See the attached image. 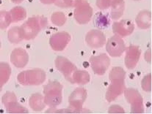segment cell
I'll return each instance as SVG.
<instances>
[{"label": "cell", "instance_id": "36", "mask_svg": "<svg viewBox=\"0 0 152 114\" xmlns=\"http://www.w3.org/2000/svg\"><path fill=\"white\" fill-rule=\"evenodd\" d=\"M1 40H0V50H1Z\"/></svg>", "mask_w": 152, "mask_h": 114}, {"label": "cell", "instance_id": "3", "mask_svg": "<svg viewBox=\"0 0 152 114\" xmlns=\"http://www.w3.org/2000/svg\"><path fill=\"white\" fill-rule=\"evenodd\" d=\"M46 79V72L40 68L24 70L20 72L17 76L18 84L24 86L41 85Z\"/></svg>", "mask_w": 152, "mask_h": 114}, {"label": "cell", "instance_id": "11", "mask_svg": "<svg viewBox=\"0 0 152 114\" xmlns=\"http://www.w3.org/2000/svg\"><path fill=\"white\" fill-rule=\"evenodd\" d=\"M88 97V92L83 87L74 89L69 97V108L74 110H80Z\"/></svg>", "mask_w": 152, "mask_h": 114}, {"label": "cell", "instance_id": "30", "mask_svg": "<svg viewBox=\"0 0 152 114\" xmlns=\"http://www.w3.org/2000/svg\"><path fill=\"white\" fill-rule=\"evenodd\" d=\"M141 87L145 92H151V74L145 75L141 81Z\"/></svg>", "mask_w": 152, "mask_h": 114}, {"label": "cell", "instance_id": "31", "mask_svg": "<svg viewBox=\"0 0 152 114\" xmlns=\"http://www.w3.org/2000/svg\"><path fill=\"white\" fill-rule=\"evenodd\" d=\"M74 0H55L54 4L61 8H69L74 5Z\"/></svg>", "mask_w": 152, "mask_h": 114}, {"label": "cell", "instance_id": "22", "mask_svg": "<svg viewBox=\"0 0 152 114\" xmlns=\"http://www.w3.org/2000/svg\"><path fill=\"white\" fill-rule=\"evenodd\" d=\"M11 75V67L7 63L0 62V87L8 82Z\"/></svg>", "mask_w": 152, "mask_h": 114}, {"label": "cell", "instance_id": "35", "mask_svg": "<svg viewBox=\"0 0 152 114\" xmlns=\"http://www.w3.org/2000/svg\"><path fill=\"white\" fill-rule=\"evenodd\" d=\"M10 1H11L13 3H14V4H20V3L23 2L24 0H10Z\"/></svg>", "mask_w": 152, "mask_h": 114}, {"label": "cell", "instance_id": "1", "mask_svg": "<svg viewBox=\"0 0 152 114\" xmlns=\"http://www.w3.org/2000/svg\"><path fill=\"white\" fill-rule=\"evenodd\" d=\"M49 21L45 16H32L20 27L21 35L25 40H30L36 38L40 32L48 27Z\"/></svg>", "mask_w": 152, "mask_h": 114}, {"label": "cell", "instance_id": "26", "mask_svg": "<svg viewBox=\"0 0 152 114\" xmlns=\"http://www.w3.org/2000/svg\"><path fill=\"white\" fill-rule=\"evenodd\" d=\"M109 78L110 81H114V80H125V70L121 67H113L109 73Z\"/></svg>", "mask_w": 152, "mask_h": 114}, {"label": "cell", "instance_id": "38", "mask_svg": "<svg viewBox=\"0 0 152 114\" xmlns=\"http://www.w3.org/2000/svg\"><path fill=\"white\" fill-rule=\"evenodd\" d=\"M133 1H140V0H133Z\"/></svg>", "mask_w": 152, "mask_h": 114}, {"label": "cell", "instance_id": "34", "mask_svg": "<svg viewBox=\"0 0 152 114\" xmlns=\"http://www.w3.org/2000/svg\"><path fill=\"white\" fill-rule=\"evenodd\" d=\"M40 1L43 4H52L55 3V0H40Z\"/></svg>", "mask_w": 152, "mask_h": 114}, {"label": "cell", "instance_id": "16", "mask_svg": "<svg viewBox=\"0 0 152 114\" xmlns=\"http://www.w3.org/2000/svg\"><path fill=\"white\" fill-rule=\"evenodd\" d=\"M106 10H109V17L113 20L121 18L125 10L124 0H107Z\"/></svg>", "mask_w": 152, "mask_h": 114}, {"label": "cell", "instance_id": "29", "mask_svg": "<svg viewBox=\"0 0 152 114\" xmlns=\"http://www.w3.org/2000/svg\"><path fill=\"white\" fill-rule=\"evenodd\" d=\"M15 101H18V99H17V97L15 93L12 92H7L5 94H4L1 97V102H2L4 107Z\"/></svg>", "mask_w": 152, "mask_h": 114}, {"label": "cell", "instance_id": "2", "mask_svg": "<svg viewBox=\"0 0 152 114\" xmlns=\"http://www.w3.org/2000/svg\"><path fill=\"white\" fill-rule=\"evenodd\" d=\"M63 86L58 81H49L43 86V98L46 105L55 108L61 104Z\"/></svg>", "mask_w": 152, "mask_h": 114}, {"label": "cell", "instance_id": "37", "mask_svg": "<svg viewBox=\"0 0 152 114\" xmlns=\"http://www.w3.org/2000/svg\"><path fill=\"white\" fill-rule=\"evenodd\" d=\"M1 90H2V87H0V92H1Z\"/></svg>", "mask_w": 152, "mask_h": 114}, {"label": "cell", "instance_id": "25", "mask_svg": "<svg viewBox=\"0 0 152 114\" xmlns=\"http://www.w3.org/2000/svg\"><path fill=\"white\" fill-rule=\"evenodd\" d=\"M67 21V18L63 12H55L51 15V21L56 27H63Z\"/></svg>", "mask_w": 152, "mask_h": 114}, {"label": "cell", "instance_id": "18", "mask_svg": "<svg viewBox=\"0 0 152 114\" xmlns=\"http://www.w3.org/2000/svg\"><path fill=\"white\" fill-rule=\"evenodd\" d=\"M29 105L32 110L35 112H40L43 110L46 107L44 102L43 95L40 93H34L29 97Z\"/></svg>", "mask_w": 152, "mask_h": 114}, {"label": "cell", "instance_id": "8", "mask_svg": "<svg viewBox=\"0 0 152 114\" xmlns=\"http://www.w3.org/2000/svg\"><path fill=\"white\" fill-rule=\"evenodd\" d=\"M55 64L57 70L63 74L66 81L71 84L73 74L75 70H77L75 64L71 62L66 57L63 56H57L55 61Z\"/></svg>", "mask_w": 152, "mask_h": 114}, {"label": "cell", "instance_id": "14", "mask_svg": "<svg viewBox=\"0 0 152 114\" xmlns=\"http://www.w3.org/2000/svg\"><path fill=\"white\" fill-rule=\"evenodd\" d=\"M126 56L124 59L125 65L129 70H133L136 67L141 56V51L137 45L126 47Z\"/></svg>", "mask_w": 152, "mask_h": 114}, {"label": "cell", "instance_id": "7", "mask_svg": "<svg viewBox=\"0 0 152 114\" xmlns=\"http://www.w3.org/2000/svg\"><path fill=\"white\" fill-rule=\"evenodd\" d=\"M106 51L112 57H120L125 52L126 44L123 38L115 35L107 40Z\"/></svg>", "mask_w": 152, "mask_h": 114}, {"label": "cell", "instance_id": "32", "mask_svg": "<svg viewBox=\"0 0 152 114\" xmlns=\"http://www.w3.org/2000/svg\"><path fill=\"white\" fill-rule=\"evenodd\" d=\"M108 113H124L125 110L121 106L118 105H112L109 108Z\"/></svg>", "mask_w": 152, "mask_h": 114}, {"label": "cell", "instance_id": "33", "mask_svg": "<svg viewBox=\"0 0 152 114\" xmlns=\"http://www.w3.org/2000/svg\"><path fill=\"white\" fill-rule=\"evenodd\" d=\"M144 57H145V60L148 63L151 64V49H148L145 51V55H144Z\"/></svg>", "mask_w": 152, "mask_h": 114}, {"label": "cell", "instance_id": "5", "mask_svg": "<svg viewBox=\"0 0 152 114\" xmlns=\"http://www.w3.org/2000/svg\"><path fill=\"white\" fill-rule=\"evenodd\" d=\"M124 96L127 102L131 105V113H143L144 105L142 97L137 89L126 88Z\"/></svg>", "mask_w": 152, "mask_h": 114}, {"label": "cell", "instance_id": "10", "mask_svg": "<svg viewBox=\"0 0 152 114\" xmlns=\"http://www.w3.org/2000/svg\"><path fill=\"white\" fill-rule=\"evenodd\" d=\"M85 42L90 48L99 49L103 47L107 42L104 34L100 29H91L86 34Z\"/></svg>", "mask_w": 152, "mask_h": 114}, {"label": "cell", "instance_id": "24", "mask_svg": "<svg viewBox=\"0 0 152 114\" xmlns=\"http://www.w3.org/2000/svg\"><path fill=\"white\" fill-rule=\"evenodd\" d=\"M7 113H28L29 111L25 107L21 105L18 101L13 102L4 107Z\"/></svg>", "mask_w": 152, "mask_h": 114}, {"label": "cell", "instance_id": "20", "mask_svg": "<svg viewBox=\"0 0 152 114\" xmlns=\"http://www.w3.org/2000/svg\"><path fill=\"white\" fill-rule=\"evenodd\" d=\"M93 23H94V27L100 30L107 28L110 24L109 15L104 14L102 12H98L94 15Z\"/></svg>", "mask_w": 152, "mask_h": 114}, {"label": "cell", "instance_id": "28", "mask_svg": "<svg viewBox=\"0 0 152 114\" xmlns=\"http://www.w3.org/2000/svg\"><path fill=\"white\" fill-rule=\"evenodd\" d=\"M11 23V16L9 11L0 10V29H6Z\"/></svg>", "mask_w": 152, "mask_h": 114}, {"label": "cell", "instance_id": "4", "mask_svg": "<svg viewBox=\"0 0 152 114\" xmlns=\"http://www.w3.org/2000/svg\"><path fill=\"white\" fill-rule=\"evenodd\" d=\"M74 18L78 24L84 25L91 20L94 14V10L91 4L86 0H74Z\"/></svg>", "mask_w": 152, "mask_h": 114}, {"label": "cell", "instance_id": "9", "mask_svg": "<svg viewBox=\"0 0 152 114\" xmlns=\"http://www.w3.org/2000/svg\"><path fill=\"white\" fill-rule=\"evenodd\" d=\"M71 37L66 32H59L51 36L49 45L52 50L55 51H63L71 42Z\"/></svg>", "mask_w": 152, "mask_h": 114}, {"label": "cell", "instance_id": "21", "mask_svg": "<svg viewBox=\"0 0 152 114\" xmlns=\"http://www.w3.org/2000/svg\"><path fill=\"white\" fill-rule=\"evenodd\" d=\"M11 16L12 22L16 23L23 21L27 18V10L21 6H16L9 11Z\"/></svg>", "mask_w": 152, "mask_h": 114}, {"label": "cell", "instance_id": "15", "mask_svg": "<svg viewBox=\"0 0 152 114\" xmlns=\"http://www.w3.org/2000/svg\"><path fill=\"white\" fill-rule=\"evenodd\" d=\"M29 56L27 51L21 48H17L10 53V62L17 68H24L29 62Z\"/></svg>", "mask_w": 152, "mask_h": 114}, {"label": "cell", "instance_id": "27", "mask_svg": "<svg viewBox=\"0 0 152 114\" xmlns=\"http://www.w3.org/2000/svg\"><path fill=\"white\" fill-rule=\"evenodd\" d=\"M46 113H91V112L90 110H86V109H80V110H74L71 108L67 109H60V110H57L56 108H50V109L46 110L45 112Z\"/></svg>", "mask_w": 152, "mask_h": 114}, {"label": "cell", "instance_id": "23", "mask_svg": "<svg viewBox=\"0 0 152 114\" xmlns=\"http://www.w3.org/2000/svg\"><path fill=\"white\" fill-rule=\"evenodd\" d=\"M7 38L9 42L12 44H18L23 40L20 27H13L8 30L7 32Z\"/></svg>", "mask_w": 152, "mask_h": 114}, {"label": "cell", "instance_id": "17", "mask_svg": "<svg viewBox=\"0 0 152 114\" xmlns=\"http://www.w3.org/2000/svg\"><path fill=\"white\" fill-rule=\"evenodd\" d=\"M137 27L140 29H148L151 26V13L147 10L139 12L135 18Z\"/></svg>", "mask_w": 152, "mask_h": 114}, {"label": "cell", "instance_id": "19", "mask_svg": "<svg viewBox=\"0 0 152 114\" xmlns=\"http://www.w3.org/2000/svg\"><path fill=\"white\" fill-rule=\"evenodd\" d=\"M90 81H91V75L88 73V72L85 70H77L72 75L71 84L83 86L88 84Z\"/></svg>", "mask_w": 152, "mask_h": 114}, {"label": "cell", "instance_id": "12", "mask_svg": "<svg viewBox=\"0 0 152 114\" xmlns=\"http://www.w3.org/2000/svg\"><path fill=\"white\" fill-rule=\"evenodd\" d=\"M110 81L111 83L108 86L105 95V98L108 102H112L124 94L126 89L125 80H114Z\"/></svg>", "mask_w": 152, "mask_h": 114}, {"label": "cell", "instance_id": "6", "mask_svg": "<svg viewBox=\"0 0 152 114\" xmlns=\"http://www.w3.org/2000/svg\"><path fill=\"white\" fill-rule=\"evenodd\" d=\"M90 64L94 74L104 75L110 65V58L107 53H101L98 56H92L90 58Z\"/></svg>", "mask_w": 152, "mask_h": 114}, {"label": "cell", "instance_id": "13", "mask_svg": "<svg viewBox=\"0 0 152 114\" xmlns=\"http://www.w3.org/2000/svg\"><path fill=\"white\" fill-rule=\"evenodd\" d=\"M134 30V23L129 19H123L120 21H115L113 24V33L122 38L131 35Z\"/></svg>", "mask_w": 152, "mask_h": 114}]
</instances>
